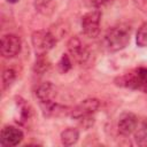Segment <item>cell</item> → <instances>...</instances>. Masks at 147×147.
Returning a JSON list of instances; mask_svg holds the SVG:
<instances>
[{"mask_svg": "<svg viewBox=\"0 0 147 147\" xmlns=\"http://www.w3.org/2000/svg\"><path fill=\"white\" fill-rule=\"evenodd\" d=\"M134 141L138 146H147V121L138 123L134 130Z\"/></svg>", "mask_w": 147, "mask_h": 147, "instance_id": "obj_11", "label": "cell"}, {"mask_svg": "<svg viewBox=\"0 0 147 147\" xmlns=\"http://www.w3.org/2000/svg\"><path fill=\"white\" fill-rule=\"evenodd\" d=\"M67 46H68L69 53L71 54V56L74 57V60L76 62H78L79 64H85L88 61L90 52H88L87 47L80 41L79 38H77V37L70 38Z\"/></svg>", "mask_w": 147, "mask_h": 147, "instance_id": "obj_7", "label": "cell"}, {"mask_svg": "<svg viewBox=\"0 0 147 147\" xmlns=\"http://www.w3.org/2000/svg\"><path fill=\"white\" fill-rule=\"evenodd\" d=\"M116 85L138 90L144 93H147V68L140 67L137 69H133L121 77L115 79Z\"/></svg>", "mask_w": 147, "mask_h": 147, "instance_id": "obj_2", "label": "cell"}, {"mask_svg": "<svg viewBox=\"0 0 147 147\" xmlns=\"http://www.w3.org/2000/svg\"><path fill=\"white\" fill-rule=\"evenodd\" d=\"M137 125H138V118L132 113H125L118 119V131L123 136H129L133 133Z\"/></svg>", "mask_w": 147, "mask_h": 147, "instance_id": "obj_9", "label": "cell"}, {"mask_svg": "<svg viewBox=\"0 0 147 147\" xmlns=\"http://www.w3.org/2000/svg\"><path fill=\"white\" fill-rule=\"evenodd\" d=\"M49 67V63L42 57V56H39V60L36 62V65H34V70L37 72H44L45 70H47Z\"/></svg>", "mask_w": 147, "mask_h": 147, "instance_id": "obj_16", "label": "cell"}, {"mask_svg": "<svg viewBox=\"0 0 147 147\" xmlns=\"http://www.w3.org/2000/svg\"><path fill=\"white\" fill-rule=\"evenodd\" d=\"M100 107V101L98 99H86L82 101L78 106H76L71 110V116L78 121H82L84 118L91 117Z\"/></svg>", "mask_w": 147, "mask_h": 147, "instance_id": "obj_6", "label": "cell"}, {"mask_svg": "<svg viewBox=\"0 0 147 147\" xmlns=\"http://www.w3.org/2000/svg\"><path fill=\"white\" fill-rule=\"evenodd\" d=\"M15 71L13 69H6L3 72H2V87L3 90L8 88L13 82L15 80Z\"/></svg>", "mask_w": 147, "mask_h": 147, "instance_id": "obj_14", "label": "cell"}, {"mask_svg": "<svg viewBox=\"0 0 147 147\" xmlns=\"http://www.w3.org/2000/svg\"><path fill=\"white\" fill-rule=\"evenodd\" d=\"M100 21H101V11L98 9L85 14L82 17V29L84 34L90 38L98 37L100 32Z\"/></svg>", "mask_w": 147, "mask_h": 147, "instance_id": "obj_4", "label": "cell"}, {"mask_svg": "<svg viewBox=\"0 0 147 147\" xmlns=\"http://www.w3.org/2000/svg\"><path fill=\"white\" fill-rule=\"evenodd\" d=\"M23 132L15 127V126H5L1 130L0 134V144L1 146L10 147V146H16L23 140Z\"/></svg>", "mask_w": 147, "mask_h": 147, "instance_id": "obj_8", "label": "cell"}, {"mask_svg": "<svg viewBox=\"0 0 147 147\" xmlns=\"http://www.w3.org/2000/svg\"><path fill=\"white\" fill-rule=\"evenodd\" d=\"M36 94H37V98L40 101L41 107H44V106H47V105L54 102L53 101V96L55 94V88L49 82H46V83L41 84L37 88Z\"/></svg>", "mask_w": 147, "mask_h": 147, "instance_id": "obj_10", "label": "cell"}, {"mask_svg": "<svg viewBox=\"0 0 147 147\" xmlns=\"http://www.w3.org/2000/svg\"><path fill=\"white\" fill-rule=\"evenodd\" d=\"M21 47H22V42L18 36L13 33L2 36L0 41V52L3 57L10 59L16 56L21 52Z\"/></svg>", "mask_w": 147, "mask_h": 147, "instance_id": "obj_5", "label": "cell"}, {"mask_svg": "<svg viewBox=\"0 0 147 147\" xmlns=\"http://www.w3.org/2000/svg\"><path fill=\"white\" fill-rule=\"evenodd\" d=\"M79 132L75 127H68L61 133V141L64 146H72L78 141Z\"/></svg>", "mask_w": 147, "mask_h": 147, "instance_id": "obj_12", "label": "cell"}, {"mask_svg": "<svg viewBox=\"0 0 147 147\" xmlns=\"http://www.w3.org/2000/svg\"><path fill=\"white\" fill-rule=\"evenodd\" d=\"M7 1H8L9 3H15V2H17L18 0H7Z\"/></svg>", "mask_w": 147, "mask_h": 147, "instance_id": "obj_18", "label": "cell"}, {"mask_svg": "<svg viewBox=\"0 0 147 147\" xmlns=\"http://www.w3.org/2000/svg\"><path fill=\"white\" fill-rule=\"evenodd\" d=\"M107 0H86L88 6H93V7H100L102 3H105Z\"/></svg>", "mask_w": 147, "mask_h": 147, "instance_id": "obj_17", "label": "cell"}, {"mask_svg": "<svg viewBox=\"0 0 147 147\" xmlns=\"http://www.w3.org/2000/svg\"><path fill=\"white\" fill-rule=\"evenodd\" d=\"M131 26L125 23H119L111 26L105 36V45L110 52L123 49L130 41Z\"/></svg>", "mask_w": 147, "mask_h": 147, "instance_id": "obj_1", "label": "cell"}, {"mask_svg": "<svg viewBox=\"0 0 147 147\" xmlns=\"http://www.w3.org/2000/svg\"><path fill=\"white\" fill-rule=\"evenodd\" d=\"M57 65H59V70L62 74H64L68 70H70V68H71V61H70L69 56L67 54H63L62 57H61V60L59 61V64Z\"/></svg>", "mask_w": 147, "mask_h": 147, "instance_id": "obj_15", "label": "cell"}, {"mask_svg": "<svg viewBox=\"0 0 147 147\" xmlns=\"http://www.w3.org/2000/svg\"><path fill=\"white\" fill-rule=\"evenodd\" d=\"M31 39H32L33 49L38 56H44L48 51H51L54 47L56 42L55 37L51 32L45 30H39L33 32Z\"/></svg>", "mask_w": 147, "mask_h": 147, "instance_id": "obj_3", "label": "cell"}, {"mask_svg": "<svg viewBox=\"0 0 147 147\" xmlns=\"http://www.w3.org/2000/svg\"><path fill=\"white\" fill-rule=\"evenodd\" d=\"M136 41H137V45L140 46V47H146L147 46V22L144 23L139 28V30L137 32Z\"/></svg>", "mask_w": 147, "mask_h": 147, "instance_id": "obj_13", "label": "cell"}]
</instances>
